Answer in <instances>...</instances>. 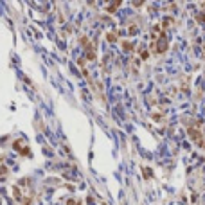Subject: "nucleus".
<instances>
[{"instance_id": "nucleus-1", "label": "nucleus", "mask_w": 205, "mask_h": 205, "mask_svg": "<svg viewBox=\"0 0 205 205\" xmlns=\"http://www.w3.org/2000/svg\"><path fill=\"white\" fill-rule=\"evenodd\" d=\"M189 135H191V139L194 140L196 144H203V140H202V133L198 132L196 128H189Z\"/></svg>"}, {"instance_id": "nucleus-2", "label": "nucleus", "mask_w": 205, "mask_h": 205, "mask_svg": "<svg viewBox=\"0 0 205 205\" xmlns=\"http://www.w3.org/2000/svg\"><path fill=\"white\" fill-rule=\"evenodd\" d=\"M166 49H168V40L162 36V38H160V42H158V47H157V51H158V52H164Z\"/></svg>"}, {"instance_id": "nucleus-3", "label": "nucleus", "mask_w": 205, "mask_h": 205, "mask_svg": "<svg viewBox=\"0 0 205 205\" xmlns=\"http://www.w3.org/2000/svg\"><path fill=\"white\" fill-rule=\"evenodd\" d=\"M144 175H146V178H149V176H151V171H149V169H144Z\"/></svg>"}, {"instance_id": "nucleus-4", "label": "nucleus", "mask_w": 205, "mask_h": 205, "mask_svg": "<svg viewBox=\"0 0 205 205\" xmlns=\"http://www.w3.org/2000/svg\"><path fill=\"white\" fill-rule=\"evenodd\" d=\"M142 2H144V0H133V4H135V6H140Z\"/></svg>"}]
</instances>
